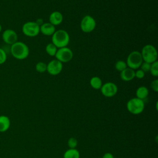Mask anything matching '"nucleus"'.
<instances>
[{
  "mask_svg": "<svg viewBox=\"0 0 158 158\" xmlns=\"http://www.w3.org/2000/svg\"><path fill=\"white\" fill-rule=\"evenodd\" d=\"M143 62L141 52L137 51L131 52L127 59V67L133 70L137 69L140 67L142 62Z\"/></svg>",
  "mask_w": 158,
  "mask_h": 158,
  "instance_id": "nucleus-5",
  "label": "nucleus"
},
{
  "mask_svg": "<svg viewBox=\"0 0 158 158\" xmlns=\"http://www.w3.org/2000/svg\"><path fill=\"white\" fill-rule=\"evenodd\" d=\"M62 63L58 60L53 59L47 64L46 71L51 75H57L62 70Z\"/></svg>",
  "mask_w": 158,
  "mask_h": 158,
  "instance_id": "nucleus-11",
  "label": "nucleus"
},
{
  "mask_svg": "<svg viewBox=\"0 0 158 158\" xmlns=\"http://www.w3.org/2000/svg\"><path fill=\"white\" fill-rule=\"evenodd\" d=\"M102 158H114L113 154L110 152H106L105 153Z\"/></svg>",
  "mask_w": 158,
  "mask_h": 158,
  "instance_id": "nucleus-28",
  "label": "nucleus"
},
{
  "mask_svg": "<svg viewBox=\"0 0 158 158\" xmlns=\"http://www.w3.org/2000/svg\"><path fill=\"white\" fill-rule=\"evenodd\" d=\"M2 40L6 44L11 46L17 41L18 35L16 31L12 29H6L2 33Z\"/></svg>",
  "mask_w": 158,
  "mask_h": 158,
  "instance_id": "nucleus-10",
  "label": "nucleus"
},
{
  "mask_svg": "<svg viewBox=\"0 0 158 158\" xmlns=\"http://www.w3.org/2000/svg\"><path fill=\"white\" fill-rule=\"evenodd\" d=\"M96 23L94 19L91 15H86L84 16L80 22V28L84 33H90L93 31L96 27Z\"/></svg>",
  "mask_w": 158,
  "mask_h": 158,
  "instance_id": "nucleus-7",
  "label": "nucleus"
},
{
  "mask_svg": "<svg viewBox=\"0 0 158 158\" xmlns=\"http://www.w3.org/2000/svg\"><path fill=\"white\" fill-rule=\"evenodd\" d=\"M144 75H145V73L141 69H138L137 70L135 73V77L138 78V79H141L143 78H144Z\"/></svg>",
  "mask_w": 158,
  "mask_h": 158,
  "instance_id": "nucleus-27",
  "label": "nucleus"
},
{
  "mask_svg": "<svg viewBox=\"0 0 158 158\" xmlns=\"http://www.w3.org/2000/svg\"><path fill=\"white\" fill-rule=\"evenodd\" d=\"M40 32L43 35L46 36L52 35L56 31L55 26H54L49 22L44 23L40 27Z\"/></svg>",
  "mask_w": 158,
  "mask_h": 158,
  "instance_id": "nucleus-13",
  "label": "nucleus"
},
{
  "mask_svg": "<svg viewBox=\"0 0 158 158\" xmlns=\"http://www.w3.org/2000/svg\"><path fill=\"white\" fill-rule=\"evenodd\" d=\"M64 158H80V152L75 148H69L64 152Z\"/></svg>",
  "mask_w": 158,
  "mask_h": 158,
  "instance_id": "nucleus-18",
  "label": "nucleus"
},
{
  "mask_svg": "<svg viewBox=\"0 0 158 158\" xmlns=\"http://www.w3.org/2000/svg\"><path fill=\"white\" fill-rule=\"evenodd\" d=\"M100 89L102 94L104 96L111 98L117 94L118 88L115 83L112 82H107L102 85Z\"/></svg>",
  "mask_w": 158,
  "mask_h": 158,
  "instance_id": "nucleus-9",
  "label": "nucleus"
},
{
  "mask_svg": "<svg viewBox=\"0 0 158 158\" xmlns=\"http://www.w3.org/2000/svg\"><path fill=\"white\" fill-rule=\"evenodd\" d=\"M10 126V118L4 115H0V132L4 133L7 131Z\"/></svg>",
  "mask_w": 158,
  "mask_h": 158,
  "instance_id": "nucleus-15",
  "label": "nucleus"
},
{
  "mask_svg": "<svg viewBox=\"0 0 158 158\" xmlns=\"http://www.w3.org/2000/svg\"><path fill=\"white\" fill-rule=\"evenodd\" d=\"M151 74L154 77L158 76V62L157 60L151 64V67L149 70Z\"/></svg>",
  "mask_w": 158,
  "mask_h": 158,
  "instance_id": "nucleus-21",
  "label": "nucleus"
},
{
  "mask_svg": "<svg viewBox=\"0 0 158 158\" xmlns=\"http://www.w3.org/2000/svg\"><path fill=\"white\" fill-rule=\"evenodd\" d=\"M35 22L40 27L41 25H42L43 23H44V21H43V19H41V18H39V19H37L35 21Z\"/></svg>",
  "mask_w": 158,
  "mask_h": 158,
  "instance_id": "nucleus-29",
  "label": "nucleus"
},
{
  "mask_svg": "<svg viewBox=\"0 0 158 158\" xmlns=\"http://www.w3.org/2000/svg\"><path fill=\"white\" fill-rule=\"evenodd\" d=\"M89 84L91 85V86L95 89H101L102 85V80L101 79L98 77H93L90 79L89 81Z\"/></svg>",
  "mask_w": 158,
  "mask_h": 158,
  "instance_id": "nucleus-17",
  "label": "nucleus"
},
{
  "mask_svg": "<svg viewBox=\"0 0 158 158\" xmlns=\"http://www.w3.org/2000/svg\"><path fill=\"white\" fill-rule=\"evenodd\" d=\"M35 69L39 73H44L47 70V64L43 62H38L35 65Z\"/></svg>",
  "mask_w": 158,
  "mask_h": 158,
  "instance_id": "nucleus-20",
  "label": "nucleus"
},
{
  "mask_svg": "<svg viewBox=\"0 0 158 158\" xmlns=\"http://www.w3.org/2000/svg\"><path fill=\"white\" fill-rule=\"evenodd\" d=\"M2 25L0 24V33L2 32Z\"/></svg>",
  "mask_w": 158,
  "mask_h": 158,
  "instance_id": "nucleus-30",
  "label": "nucleus"
},
{
  "mask_svg": "<svg viewBox=\"0 0 158 158\" xmlns=\"http://www.w3.org/2000/svg\"><path fill=\"white\" fill-rule=\"evenodd\" d=\"M57 50V47L52 43L48 44L46 46V52L48 55L51 56H55Z\"/></svg>",
  "mask_w": 158,
  "mask_h": 158,
  "instance_id": "nucleus-19",
  "label": "nucleus"
},
{
  "mask_svg": "<svg viewBox=\"0 0 158 158\" xmlns=\"http://www.w3.org/2000/svg\"><path fill=\"white\" fill-rule=\"evenodd\" d=\"M7 58V54L3 50V49L0 47V65H2L6 62Z\"/></svg>",
  "mask_w": 158,
  "mask_h": 158,
  "instance_id": "nucleus-24",
  "label": "nucleus"
},
{
  "mask_svg": "<svg viewBox=\"0 0 158 158\" xmlns=\"http://www.w3.org/2000/svg\"><path fill=\"white\" fill-rule=\"evenodd\" d=\"M150 67H151V64H149L146 62H143L141 66H140V69L142 70L144 73L149 72L150 70Z\"/></svg>",
  "mask_w": 158,
  "mask_h": 158,
  "instance_id": "nucleus-25",
  "label": "nucleus"
},
{
  "mask_svg": "<svg viewBox=\"0 0 158 158\" xmlns=\"http://www.w3.org/2000/svg\"><path fill=\"white\" fill-rule=\"evenodd\" d=\"M78 141L76 138L73 137L70 138L67 141V145L70 149H75L77 146Z\"/></svg>",
  "mask_w": 158,
  "mask_h": 158,
  "instance_id": "nucleus-23",
  "label": "nucleus"
},
{
  "mask_svg": "<svg viewBox=\"0 0 158 158\" xmlns=\"http://www.w3.org/2000/svg\"><path fill=\"white\" fill-rule=\"evenodd\" d=\"M151 88L155 92L158 91V80L157 79L154 80L151 83Z\"/></svg>",
  "mask_w": 158,
  "mask_h": 158,
  "instance_id": "nucleus-26",
  "label": "nucleus"
},
{
  "mask_svg": "<svg viewBox=\"0 0 158 158\" xmlns=\"http://www.w3.org/2000/svg\"><path fill=\"white\" fill-rule=\"evenodd\" d=\"M115 67L117 71L122 72V70H123L128 67H127V63L125 62L120 60L117 61V62L115 63Z\"/></svg>",
  "mask_w": 158,
  "mask_h": 158,
  "instance_id": "nucleus-22",
  "label": "nucleus"
},
{
  "mask_svg": "<svg viewBox=\"0 0 158 158\" xmlns=\"http://www.w3.org/2000/svg\"><path fill=\"white\" fill-rule=\"evenodd\" d=\"M22 31L23 35L27 36L35 37L40 32V26L35 22H27L23 25Z\"/></svg>",
  "mask_w": 158,
  "mask_h": 158,
  "instance_id": "nucleus-6",
  "label": "nucleus"
},
{
  "mask_svg": "<svg viewBox=\"0 0 158 158\" xmlns=\"http://www.w3.org/2000/svg\"><path fill=\"white\" fill-rule=\"evenodd\" d=\"M135 71L129 67H127L125 69L120 72V78L123 81H129L132 80L135 77Z\"/></svg>",
  "mask_w": 158,
  "mask_h": 158,
  "instance_id": "nucleus-14",
  "label": "nucleus"
},
{
  "mask_svg": "<svg viewBox=\"0 0 158 158\" xmlns=\"http://www.w3.org/2000/svg\"><path fill=\"white\" fill-rule=\"evenodd\" d=\"M127 109L129 112L133 115L141 114L144 109V102L138 98L130 99L127 103Z\"/></svg>",
  "mask_w": 158,
  "mask_h": 158,
  "instance_id": "nucleus-4",
  "label": "nucleus"
},
{
  "mask_svg": "<svg viewBox=\"0 0 158 158\" xmlns=\"http://www.w3.org/2000/svg\"><path fill=\"white\" fill-rule=\"evenodd\" d=\"M73 52L70 48L67 47H64L59 48L57 50L55 57L56 59L60 62L67 63L72 60V59L73 58Z\"/></svg>",
  "mask_w": 158,
  "mask_h": 158,
  "instance_id": "nucleus-8",
  "label": "nucleus"
},
{
  "mask_svg": "<svg viewBox=\"0 0 158 158\" xmlns=\"http://www.w3.org/2000/svg\"><path fill=\"white\" fill-rule=\"evenodd\" d=\"M149 94V90L147 87L144 86H139L136 91V98L143 100L147 98Z\"/></svg>",
  "mask_w": 158,
  "mask_h": 158,
  "instance_id": "nucleus-16",
  "label": "nucleus"
},
{
  "mask_svg": "<svg viewBox=\"0 0 158 158\" xmlns=\"http://www.w3.org/2000/svg\"><path fill=\"white\" fill-rule=\"evenodd\" d=\"M144 62L152 64L157 59V52L156 48L151 44L145 45L141 52Z\"/></svg>",
  "mask_w": 158,
  "mask_h": 158,
  "instance_id": "nucleus-3",
  "label": "nucleus"
},
{
  "mask_svg": "<svg viewBox=\"0 0 158 158\" xmlns=\"http://www.w3.org/2000/svg\"><path fill=\"white\" fill-rule=\"evenodd\" d=\"M30 53L28 46L23 42L17 41L10 46V54L15 59L23 60L28 57Z\"/></svg>",
  "mask_w": 158,
  "mask_h": 158,
  "instance_id": "nucleus-1",
  "label": "nucleus"
},
{
  "mask_svg": "<svg viewBox=\"0 0 158 158\" xmlns=\"http://www.w3.org/2000/svg\"><path fill=\"white\" fill-rule=\"evenodd\" d=\"M49 23L54 26L59 25L63 21V15L59 11H54L49 15Z\"/></svg>",
  "mask_w": 158,
  "mask_h": 158,
  "instance_id": "nucleus-12",
  "label": "nucleus"
},
{
  "mask_svg": "<svg viewBox=\"0 0 158 158\" xmlns=\"http://www.w3.org/2000/svg\"><path fill=\"white\" fill-rule=\"evenodd\" d=\"M52 43H53L57 48L67 47L70 41V36L68 32L64 30H58L52 35Z\"/></svg>",
  "mask_w": 158,
  "mask_h": 158,
  "instance_id": "nucleus-2",
  "label": "nucleus"
}]
</instances>
